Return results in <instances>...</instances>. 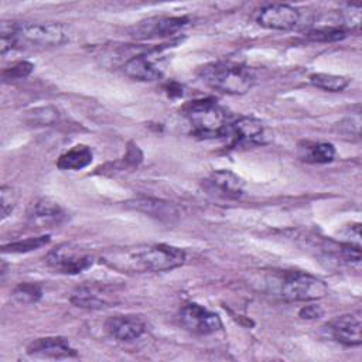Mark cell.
Masks as SVG:
<instances>
[{
  "label": "cell",
  "instance_id": "ffe728a7",
  "mask_svg": "<svg viewBox=\"0 0 362 362\" xmlns=\"http://www.w3.org/2000/svg\"><path fill=\"white\" fill-rule=\"evenodd\" d=\"M300 157L308 163L325 164L334 160L335 147L331 143L317 141V143H305L304 147H300Z\"/></svg>",
  "mask_w": 362,
  "mask_h": 362
},
{
  "label": "cell",
  "instance_id": "3957f363",
  "mask_svg": "<svg viewBox=\"0 0 362 362\" xmlns=\"http://www.w3.org/2000/svg\"><path fill=\"white\" fill-rule=\"evenodd\" d=\"M201 78L211 88L229 95L246 93L256 82L253 69L233 62L208 65L202 68Z\"/></svg>",
  "mask_w": 362,
  "mask_h": 362
},
{
  "label": "cell",
  "instance_id": "9c48e42d",
  "mask_svg": "<svg viewBox=\"0 0 362 362\" xmlns=\"http://www.w3.org/2000/svg\"><path fill=\"white\" fill-rule=\"evenodd\" d=\"M300 21V11L290 6L274 3L263 7L257 16V24L269 30L287 31L294 28Z\"/></svg>",
  "mask_w": 362,
  "mask_h": 362
},
{
  "label": "cell",
  "instance_id": "484cf974",
  "mask_svg": "<svg viewBox=\"0 0 362 362\" xmlns=\"http://www.w3.org/2000/svg\"><path fill=\"white\" fill-rule=\"evenodd\" d=\"M34 69V65L28 61H20L14 64L13 66L7 68L3 71V79L4 81H16V79H23L27 78Z\"/></svg>",
  "mask_w": 362,
  "mask_h": 362
},
{
  "label": "cell",
  "instance_id": "e0dca14e",
  "mask_svg": "<svg viewBox=\"0 0 362 362\" xmlns=\"http://www.w3.org/2000/svg\"><path fill=\"white\" fill-rule=\"evenodd\" d=\"M71 303L76 307H81V308L99 310V308L107 307L110 301L107 298L106 291L102 287L85 284V286L78 287L72 293Z\"/></svg>",
  "mask_w": 362,
  "mask_h": 362
},
{
  "label": "cell",
  "instance_id": "5b68a950",
  "mask_svg": "<svg viewBox=\"0 0 362 362\" xmlns=\"http://www.w3.org/2000/svg\"><path fill=\"white\" fill-rule=\"evenodd\" d=\"M327 294L328 287L325 281L308 273H286L280 281V296L286 301H314Z\"/></svg>",
  "mask_w": 362,
  "mask_h": 362
},
{
  "label": "cell",
  "instance_id": "8992f818",
  "mask_svg": "<svg viewBox=\"0 0 362 362\" xmlns=\"http://www.w3.org/2000/svg\"><path fill=\"white\" fill-rule=\"evenodd\" d=\"M45 260L49 267L59 273L78 274L93 264V255L81 245L65 242L51 249Z\"/></svg>",
  "mask_w": 362,
  "mask_h": 362
},
{
  "label": "cell",
  "instance_id": "ac0fdd59",
  "mask_svg": "<svg viewBox=\"0 0 362 362\" xmlns=\"http://www.w3.org/2000/svg\"><path fill=\"white\" fill-rule=\"evenodd\" d=\"M123 71L127 76L137 81H156L163 75L161 69L144 54L127 59L123 65Z\"/></svg>",
  "mask_w": 362,
  "mask_h": 362
},
{
  "label": "cell",
  "instance_id": "603a6c76",
  "mask_svg": "<svg viewBox=\"0 0 362 362\" xmlns=\"http://www.w3.org/2000/svg\"><path fill=\"white\" fill-rule=\"evenodd\" d=\"M348 35V31L344 27H318L307 33V38L311 41L320 42H329V41H339Z\"/></svg>",
  "mask_w": 362,
  "mask_h": 362
},
{
  "label": "cell",
  "instance_id": "4fadbf2b",
  "mask_svg": "<svg viewBox=\"0 0 362 362\" xmlns=\"http://www.w3.org/2000/svg\"><path fill=\"white\" fill-rule=\"evenodd\" d=\"M205 185L209 192L229 199L240 198L245 189L243 180L229 170H216L211 173L205 180Z\"/></svg>",
  "mask_w": 362,
  "mask_h": 362
},
{
  "label": "cell",
  "instance_id": "277c9868",
  "mask_svg": "<svg viewBox=\"0 0 362 362\" xmlns=\"http://www.w3.org/2000/svg\"><path fill=\"white\" fill-rule=\"evenodd\" d=\"M187 117L192 126V133L201 139L223 137L229 124L228 112L216 103L215 99L206 98L192 100L185 107Z\"/></svg>",
  "mask_w": 362,
  "mask_h": 362
},
{
  "label": "cell",
  "instance_id": "8fae6325",
  "mask_svg": "<svg viewBox=\"0 0 362 362\" xmlns=\"http://www.w3.org/2000/svg\"><path fill=\"white\" fill-rule=\"evenodd\" d=\"M362 320L359 313L344 314L329 324L332 338L346 346H358L362 342Z\"/></svg>",
  "mask_w": 362,
  "mask_h": 362
},
{
  "label": "cell",
  "instance_id": "2e32d148",
  "mask_svg": "<svg viewBox=\"0 0 362 362\" xmlns=\"http://www.w3.org/2000/svg\"><path fill=\"white\" fill-rule=\"evenodd\" d=\"M127 206L147 214L148 216H153L156 219L167 222H171L178 216V209L174 205L154 198H136L129 201Z\"/></svg>",
  "mask_w": 362,
  "mask_h": 362
},
{
  "label": "cell",
  "instance_id": "d4e9b609",
  "mask_svg": "<svg viewBox=\"0 0 362 362\" xmlns=\"http://www.w3.org/2000/svg\"><path fill=\"white\" fill-rule=\"evenodd\" d=\"M18 199V192L10 187V185H3L0 189V204H1V219L4 221L11 211L14 209Z\"/></svg>",
  "mask_w": 362,
  "mask_h": 362
},
{
  "label": "cell",
  "instance_id": "5bb4252c",
  "mask_svg": "<svg viewBox=\"0 0 362 362\" xmlns=\"http://www.w3.org/2000/svg\"><path fill=\"white\" fill-rule=\"evenodd\" d=\"M27 354L38 358H72L76 356V351L62 337H44L37 338L27 346Z\"/></svg>",
  "mask_w": 362,
  "mask_h": 362
},
{
  "label": "cell",
  "instance_id": "44dd1931",
  "mask_svg": "<svg viewBox=\"0 0 362 362\" xmlns=\"http://www.w3.org/2000/svg\"><path fill=\"white\" fill-rule=\"evenodd\" d=\"M310 82L315 88L327 90V92H341L349 85V78L342 76V75L317 72V74L310 75Z\"/></svg>",
  "mask_w": 362,
  "mask_h": 362
},
{
  "label": "cell",
  "instance_id": "7a4b0ae2",
  "mask_svg": "<svg viewBox=\"0 0 362 362\" xmlns=\"http://www.w3.org/2000/svg\"><path fill=\"white\" fill-rule=\"evenodd\" d=\"M69 40L66 28L57 23H7L1 24L0 51L44 49L65 44Z\"/></svg>",
  "mask_w": 362,
  "mask_h": 362
},
{
  "label": "cell",
  "instance_id": "9a60e30c",
  "mask_svg": "<svg viewBox=\"0 0 362 362\" xmlns=\"http://www.w3.org/2000/svg\"><path fill=\"white\" fill-rule=\"evenodd\" d=\"M188 23V18L185 17H158V18H151L144 23H141L134 35L141 37V38H148V37H167L173 35L181 28H184Z\"/></svg>",
  "mask_w": 362,
  "mask_h": 362
},
{
  "label": "cell",
  "instance_id": "7402d4cb",
  "mask_svg": "<svg viewBox=\"0 0 362 362\" xmlns=\"http://www.w3.org/2000/svg\"><path fill=\"white\" fill-rule=\"evenodd\" d=\"M13 297L20 304H34L41 300L42 288L37 283H20L14 287Z\"/></svg>",
  "mask_w": 362,
  "mask_h": 362
},
{
  "label": "cell",
  "instance_id": "ba28073f",
  "mask_svg": "<svg viewBox=\"0 0 362 362\" xmlns=\"http://www.w3.org/2000/svg\"><path fill=\"white\" fill-rule=\"evenodd\" d=\"M223 137L229 139L230 147L260 144L264 139V126L259 119L242 116L228 124Z\"/></svg>",
  "mask_w": 362,
  "mask_h": 362
},
{
  "label": "cell",
  "instance_id": "6da1fadb",
  "mask_svg": "<svg viewBox=\"0 0 362 362\" xmlns=\"http://www.w3.org/2000/svg\"><path fill=\"white\" fill-rule=\"evenodd\" d=\"M100 260L120 273L167 272L184 264L185 252L165 243H140L106 249Z\"/></svg>",
  "mask_w": 362,
  "mask_h": 362
},
{
  "label": "cell",
  "instance_id": "4316f807",
  "mask_svg": "<svg viewBox=\"0 0 362 362\" xmlns=\"http://www.w3.org/2000/svg\"><path fill=\"white\" fill-rule=\"evenodd\" d=\"M31 116H33V119L30 120V123L47 124V123H51L55 120L57 112L52 110L51 107H41V109H34Z\"/></svg>",
  "mask_w": 362,
  "mask_h": 362
},
{
  "label": "cell",
  "instance_id": "7c38bea8",
  "mask_svg": "<svg viewBox=\"0 0 362 362\" xmlns=\"http://www.w3.org/2000/svg\"><path fill=\"white\" fill-rule=\"evenodd\" d=\"M106 332L122 342L140 338L146 331V324L136 315H112L105 321Z\"/></svg>",
  "mask_w": 362,
  "mask_h": 362
},
{
  "label": "cell",
  "instance_id": "83f0119b",
  "mask_svg": "<svg viewBox=\"0 0 362 362\" xmlns=\"http://www.w3.org/2000/svg\"><path fill=\"white\" fill-rule=\"evenodd\" d=\"M324 314L322 308L320 305H305L303 307L300 311H298V315L303 318V320H318L321 318Z\"/></svg>",
  "mask_w": 362,
  "mask_h": 362
},
{
  "label": "cell",
  "instance_id": "30bf717a",
  "mask_svg": "<svg viewBox=\"0 0 362 362\" xmlns=\"http://www.w3.org/2000/svg\"><path fill=\"white\" fill-rule=\"evenodd\" d=\"M66 215L64 209L55 201L49 198L35 199L27 212L28 223L38 228H51L61 225L65 221Z\"/></svg>",
  "mask_w": 362,
  "mask_h": 362
},
{
  "label": "cell",
  "instance_id": "52a82bcc",
  "mask_svg": "<svg viewBox=\"0 0 362 362\" xmlns=\"http://www.w3.org/2000/svg\"><path fill=\"white\" fill-rule=\"evenodd\" d=\"M180 321L184 328L197 335L215 334L222 328V321L218 314L195 303L187 304L180 310Z\"/></svg>",
  "mask_w": 362,
  "mask_h": 362
},
{
  "label": "cell",
  "instance_id": "cb8c5ba5",
  "mask_svg": "<svg viewBox=\"0 0 362 362\" xmlns=\"http://www.w3.org/2000/svg\"><path fill=\"white\" fill-rule=\"evenodd\" d=\"M49 242L48 235H41L35 238H27L24 240H17L11 242L8 245H4L1 249L3 252H11V253H24V252H31L35 249H40L45 246Z\"/></svg>",
  "mask_w": 362,
  "mask_h": 362
},
{
  "label": "cell",
  "instance_id": "d6986e66",
  "mask_svg": "<svg viewBox=\"0 0 362 362\" xmlns=\"http://www.w3.org/2000/svg\"><path fill=\"white\" fill-rule=\"evenodd\" d=\"M93 160L92 150L85 144H76L64 154H61L57 160V167L59 170H82L88 167Z\"/></svg>",
  "mask_w": 362,
  "mask_h": 362
}]
</instances>
